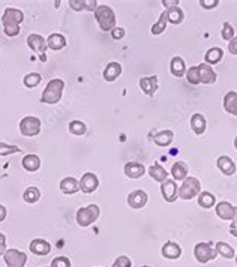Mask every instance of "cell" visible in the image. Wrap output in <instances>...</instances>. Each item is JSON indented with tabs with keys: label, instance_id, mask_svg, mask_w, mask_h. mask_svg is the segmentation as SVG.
Listing matches in <instances>:
<instances>
[{
	"label": "cell",
	"instance_id": "cell-13",
	"mask_svg": "<svg viewBox=\"0 0 237 267\" xmlns=\"http://www.w3.org/2000/svg\"><path fill=\"white\" fill-rule=\"evenodd\" d=\"M147 194L144 191H141V189H137L134 192H131L128 195V204L132 207V209H141V207H144L147 204Z\"/></svg>",
	"mask_w": 237,
	"mask_h": 267
},
{
	"label": "cell",
	"instance_id": "cell-40",
	"mask_svg": "<svg viewBox=\"0 0 237 267\" xmlns=\"http://www.w3.org/2000/svg\"><path fill=\"white\" fill-rule=\"evenodd\" d=\"M18 152H21V149L18 146H11V144H6V143H0V156H8V155L18 153Z\"/></svg>",
	"mask_w": 237,
	"mask_h": 267
},
{
	"label": "cell",
	"instance_id": "cell-28",
	"mask_svg": "<svg viewBox=\"0 0 237 267\" xmlns=\"http://www.w3.org/2000/svg\"><path fill=\"white\" fill-rule=\"evenodd\" d=\"M170 71L174 77H183L186 74V65H185V60L179 56L173 57L171 59V63H170Z\"/></svg>",
	"mask_w": 237,
	"mask_h": 267
},
{
	"label": "cell",
	"instance_id": "cell-14",
	"mask_svg": "<svg viewBox=\"0 0 237 267\" xmlns=\"http://www.w3.org/2000/svg\"><path fill=\"white\" fill-rule=\"evenodd\" d=\"M29 249H30L32 254L39 255V257H44V255H47V254H50L51 245L47 242V240H44V239H33V240L30 242V245H29Z\"/></svg>",
	"mask_w": 237,
	"mask_h": 267
},
{
	"label": "cell",
	"instance_id": "cell-44",
	"mask_svg": "<svg viewBox=\"0 0 237 267\" xmlns=\"http://www.w3.org/2000/svg\"><path fill=\"white\" fill-rule=\"evenodd\" d=\"M219 5V0H200V6L203 9H215Z\"/></svg>",
	"mask_w": 237,
	"mask_h": 267
},
{
	"label": "cell",
	"instance_id": "cell-27",
	"mask_svg": "<svg viewBox=\"0 0 237 267\" xmlns=\"http://www.w3.org/2000/svg\"><path fill=\"white\" fill-rule=\"evenodd\" d=\"M206 117L200 113H195L192 117H191V129L197 134V135H203L204 131H206Z\"/></svg>",
	"mask_w": 237,
	"mask_h": 267
},
{
	"label": "cell",
	"instance_id": "cell-48",
	"mask_svg": "<svg viewBox=\"0 0 237 267\" xmlns=\"http://www.w3.org/2000/svg\"><path fill=\"white\" fill-rule=\"evenodd\" d=\"M167 9H170V8H174V6H179V0H162V2H161Z\"/></svg>",
	"mask_w": 237,
	"mask_h": 267
},
{
	"label": "cell",
	"instance_id": "cell-24",
	"mask_svg": "<svg viewBox=\"0 0 237 267\" xmlns=\"http://www.w3.org/2000/svg\"><path fill=\"white\" fill-rule=\"evenodd\" d=\"M224 108L227 113L237 116V92H228L224 96Z\"/></svg>",
	"mask_w": 237,
	"mask_h": 267
},
{
	"label": "cell",
	"instance_id": "cell-4",
	"mask_svg": "<svg viewBox=\"0 0 237 267\" xmlns=\"http://www.w3.org/2000/svg\"><path fill=\"white\" fill-rule=\"evenodd\" d=\"M201 192V183L197 177H186L179 188V198L182 200H192L198 197Z\"/></svg>",
	"mask_w": 237,
	"mask_h": 267
},
{
	"label": "cell",
	"instance_id": "cell-20",
	"mask_svg": "<svg viewBox=\"0 0 237 267\" xmlns=\"http://www.w3.org/2000/svg\"><path fill=\"white\" fill-rule=\"evenodd\" d=\"M21 164H23V168H24L26 171L35 173V171H38V170L41 168V159H39L38 155L29 153V155H26V156L23 158Z\"/></svg>",
	"mask_w": 237,
	"mask_h": 267
},
{
	"label": "cell",
	"instance_id": "cell-46",
	"mask_svg": "<svg viewBox=\"0 0 237 267\" xmlns=\"http://www.w3.org/2000/svg\"><path fill=\"white\" fill-rule=\"evenodd\" d=\"M228 51L231 53V54H237V36H234L230 42H228Z\"/></svg>",
	"mask_w": 237,
	"mask_h": 267
},
{
	"label": "cell",
	"instance_id": "cell-53",
	"mask_svg": "<svg viewBox=\"0 0 237 267\" xmlns=\"http://www.w3.org/2000/svg\"><path fill=\"white\" fill-rule=\"evenodd\" d=\"M236 264H237V255H236Z\"/></svg>",
	"mask_w": 237,
	"mask_h": 267
},
{
	"label": "cell",
	"instance_id": "cell-47",
	"mask_svg": "<svg viewBox=\"0 0 237 267\" xmlns=\"http://www.w3.org/2000/svg\"><path fill=\"white\" fill-rule=\"evenodd\" d=\"M6 252V237L5 234L0 233V255H5Z\"/></svg>",
	"mask_w": 237,
	"mask_h": 267
},
{
	"label": "cell",
	"instance_id": "cell-6",
	"mask_svg": "<svg viewBox=\"0 0 237 267\" xmlns=\"http://www.w3.org/2000/svg\"><path fill=\"white\" fill-rule=\"evenodd\" d=\"M24 20V14L23 11L17 9V8H6L3 15H2V24L3 29H15L20 27V24Z\"/></svg>",
	"mask_w": 237,
	"mask_h": 267
},
{
	"label": "cell",
	"instance_id": "cell-52",
	"mask_svg": "<svg viewBox=\"0 0 237 267\" xmlns=\"http://www.w3.org/2000/svg\"><path fill=\"white\" fill-rule=\"evenodd\" d=\"M141 267H150V266H141Z\"/></svg>",
	"mask_w": 237,
	"mask_h": 267
},
{
	"label": "cell",
	"instance_id": "cell-43",
	"mask_svg": "<svg viewBox=\"0 0 237 267\" xmlns=\"http://www.w3.org/2000/svg\"><path fill=\"white\" fill-rule=\"evenodd\" d=\"M50 267H71V260L68 257H56Z\"/></svg>",
	"mask_w": 237,
	"mask_h": 267
},
{
	"label": "cell",
	"instance_id": "cell-50",
	"mask_svg": "<svg viewBox=\"0 0 237 267\" xmlns=\"http://www.w3.org/2000/svg\"><path fill=\"white\" fill-rule=\"evenodd\" d=\"M6 215H8V212H6V207L0 204V222H3L6 219Z\"/></svg>",
	"mask_w": 237,
	"mask_h": 267
},
{
	"label": "cell",
	"instance_id": "cell-36",
	"mask_svg": "<svg viewBox=\"0 0 237 267\" xmlns=\"http://www.w3.org/2000/svg\"><path fill=\"white\" fill-rule=\"evenodd\" d=\"M39 198H41V191L38 188H35V186L27 188L24 191V194H23V200L26 203H29V204H33V203L39 201Z\"/></svg>",
	"mask_w": 237,
	"mask_h": 267
},
{
	"label": "cell",
	"instance_id": "cell-25",
	"mask_svg": "<svg viewBox=\"0 0 237 267\" xmlns=\"http://www.w3.org/2000/svg\"><path fill=\"white\" fill-rule=\"evenodd\" d=\"M222 57H224V51H222V48L213 47V48H210V50L206 53V56H204V63H207L209 66H212V65L219 63V62L222 60Z\"/></svg>",
	"mask_w": 237,
	"mask_h": 267
},
{
	"label": "cell",
	"instance_id": "cell-42",
	"mask_svg": "<svg viewBox=\"0 0 237 267\" xmlns=\"http://www.w3.org/2000/svg\"><path fill=\"white\" fill-rule=\"evenodd\" d=\"M111 267H132V261H131V258L126 257V255H120V257H117V258L114 260V263H113Z\"/></svg>",
	"mask_w": 237,
	"mask_h": 267
},
{
	"label": "cell",
	"instance_id": "cell-39",
	"mask_svg": "<svg viewBox=\"0 0 237 267\" xmlns=\"http://www.w3.org/2000/svg\"><path fill=\"white\" fill-rule=\"evenodd\" d=\"M186 78H188V83L192 84V86H197L200 84V77H198V66H191L188 71H186Z\"/></svg>",
	"mask_w": 237,
	"mask_h": 267
},
{
	"label": "cell",
	"instance_id": "cell-7",
	"mask_svg": "<svg viewBox=\"0 0 237 267\" xmlns=\"http://www.w3.org/2000/svg\"><path fill=\"white\" fill-rule=\"evenodd\" d=\"M20 132L24 137H36L41 132V120L35 116H26L20 122Z\"/></svg>",
	"mask_w": 237,
	"mask_h": 267
},
{
	"label": "cell",
	"instance_id": "cell-5",
	"mask_svg": "<svg viewBox=\"0 0 237 267\" xmlns=\"http://www.w3.org/2000/svg\"><path fill=\"white\" fill-rule=\"evenodd\" d=\"M194 255L195 260L201 264H206L212 260H215L218 257V252L215 249V243L213 242H201L197 243L194 248Z\"/></svg>",
	"mask_w": 237,
	"mask_h": 267
},
{
	"label": "cell",
	"instance_id": "cell-29",
	"mask_svg": "<svg viewBox=\"0 0 237 267\" xmlns=\"http://www.w3.org/2000/svg\"><path fill=\"white\" fill-rule=\"evenodd\" d=\"M171 176H173V180L176 182H183L186 177H188V165L185 162H176L173 167H171Z\"/></svg>",
	"mask_w": 237,
	"mask_h": 267
},
{
	"label": "cell",
	"instance_id": "cell-37",
	"mask_svg": "<svg viewBox=\"0 0 237 267\" xmlns=\"http://www.w3.org/2000/svg\"><path fill=\"white\" fill-rule=\"evenodd\" d=\"M41 81H42V77H41L38 72H30V74H27V75L23 78V84H24L27 89H33V87L39 86Z\"/></svg>",
	"mask_w": 237,
	"mask_h": 267
},
{
	"label": "cell",
	"instance_id": "cell-45",
	"mask_svg": "<svg viewBox=\"0 0 237 267\" xmlns=\"http://www.w3.org/2000/svg\"><path fill=\"white\" fill-rule=\"evenodd\" d=\"M125 29L123 27H114L113 30H111V38L114 39V41H120V39H123L125 38Z\"/></svg>",
	"mask_w": 237,
	"mask_h": 267
},
{
	"label": "cell",
	"instance_id": "cell-30",
	"mask_svg": "<svg viewBox=\"0 0 237 267\" xmlns=\"http://www.w3.org/2000/svg\"><path fill=\"white\" fill-rule=\"evenodd\" d=\"M173 140H174V134H173V131H161V132H158L155 137H153V141H155V144L156 146H159V147H167V146H170L171 143H173Z\"/></svg>",
	"mask_w": 237,
	"mask_h": 267
},
{
	"label": "cell",
	"instance_id": "cell-21",
	"mask_svg": "<svg viewBox=\"0 0 237 267\" xmlns=\"http://www.w3.org/2000/svg\"><path fill=\"white\" fill-rule=\"evenodd\" d=\"M120 74H122V65L117 62H111L104 69V80L108 83H113L120 77Z\"/></svg>",
	"mask_w": 237,
	"mask_h": 267
},
{
	"label": "cell",
	"instance_id": "cell-12",
	"mask_svg": "<svg viewBox=\"0 0 237 267\" xmlns=\"http://www.w3.org/2000/svg\"><path fill=\"white\" fill-rule=\"evenodd\" d=\"M99 186V179L98 176L95 174V173H84L81 180H80V189L84 192V194H92L98 189Z\"/></svg>",
	"mask_w": 237,
	"mask_h": 267
},
{
	"label": "cell",
	"instance_id": "cell-22",
	"mask_svg": "<svg viewBox=\"0 0 237 267\" xmlns=\"http://www.w3.org/2000/svg\"><path fill=\"white\" fill-rule=\"evenodd\" d=\"M161 252L168 260H177L182 255V248L177 243H174V242H167V243H164Z\"/></svg>",
	"mask_w": 237,
	"mask_h": 267
},
{
	"label": "cell",
	"instance_id": "cell-38",
	"mask_svg": "<svg viewBox=\"0 0 237 267\" xmlns=\"http://www.w3.org/2000/svg\"><path fill=\"white\" fill-rule=\"evenodd\" d=\"M69 131H71V134H74L77 137H81V135L86 134L87 128H86V123H83L81 120H72L69 123Z\"/></svg>",
	"mask_w": 237,
	"mask_h": 267
},
{
	"label": "cell",
	"instance_id": "cell-32",
	"mask_svg": "<svg viewBox=\"0 0 237 267\" xmlns=\"http://www.w3.org/2000/svg\"><path fill=\"white\" fill-rule=\"evenodd\" d=\"M216 203V198L212 192H207V191H203L198 194V204L203 207V209H212Z\"/></svg>",
	"mask_w": 237,
	"mask_h": 267
},
{
	"label": "cell",
	"instance_id": "cell-31",
	"mask_svg": "<svg viewBox=\"0 0 237 267\" xmlns=\"http://www.w3.org/2000/svg\"><path fill=\"white\" fill-rule=\"evenodd\" d=\"M147 173L150 174V177L153 179V180H156V182H164V180H167L168 179V171L161 165V164H155V165H152L149 170H147Z\"/></svg>",
	"mask_w": 237,
	"mask_h": 267
},
{
	"label": "cell",
	"instance_id": "cell-3",
	"mask_svg": "<svg viewBox=\"0 0 237 267\" xmlns=\"http://www.w3.org/2000/svg\"><path fill=\"white\" fill-rule=\"evenodd\" d=\"M95 18H96L102 32H111L116 27V14L111 6L99 5L95 11Z\"/></svg>",
	"mask_w": 237,
	"mask_h": 267
},
{
	"label": "cell",
	"instance_id": "cell-51",
	"mask_svg": "<svg viewBox=\"0 0 237 267\" xmlns=\"http://www.w3.org/2000/svg\"><path fill=\"white\" fill-rule=\"evenodd\" d=\"M234 149H236V150H237V137H236V138H234Z\"/></svg>",
	"mask_w": 237,
	"mask_h": 267
},
{
	"label": "cell",
	"instance_id": "cell-33",
	"mask_svg": "<svg viewBox=\"0 0 237 267\" xmlns=\"http://www.w3.org/2000/svg\"><path fill=\"white\" fill-rule=\"evenodd\" d=\"M167 15H168V23H171V24H180L182 21H183V18H185V14H183V11L179 8V6H174V8H170V9H167Z\"/></svg>",
	"mask_w": 237,
	"mask_h": 267
},
{
	"label": "cell",
	"instance_id": "cell-9",
	"mask_svg": "<svg viewBox=\"0 0 237 267\" xmlns=\"http://www.w3.org/2000/svg\"><path fill=\"white\" fill-rule=\"evenodd\" d=\"M3 258L8 267H24L27 263V255L18 249H6Z\"/></svg>",
	"mask_w": 237,
	"mask_h": 267
},
{
	"label": "cell",
	"instance_id": "cell-23",
	"mask_svg": "<svg viewBox=\"0 0 237 267\" xmlns=\"http://www.w3.org/2000/svg\"><path fill=\"white\" fill-rule=\"evenodd\" d=\"M60 191L66 195H74L80 191V182L74 177H65L60 182Z\"/></svg>",
	"mask_w": 237,
	"mask_h": 267
},
{
	"label": "cell",
	"instance_id": "cell-18",
	"mask_svg": "<svg viewBox=\"0 0 237 267\" xmlns=\"http://www.w3.org/2000/svg\"><path fill=\"white\" fill-rule=\"evenodd\" d=\"M140 89L143 90L147 96H153L158 90V77L150 75L140 80Z\"/></svg>",
	"mask_w": 237,
	"mask_h": 267
},
{
	"label": "cell",
	"instance_id": "cell-26",
	"mask_svg": "<svg viewBox=\"0 0 237 267\" xmlns=\"http://www.w3.org/2000/svg\"><path fill=\"white\" fill-rule=\"evenodd\" d=\"M47 45L54 51H60L62 48L66 47V38L60 33H51L47 38Z\"/></svg>",
	"mask_w": 237,
	"mask_h": 267
},
{
	"label": "cell",
	"instance_id": "cell-1",
	"mask_svg": "<svg viewBox=\"0 0 237 267\" xmlns=\"http://www.w3.org/2000/svg\"><path fill=\"white\" fill-rule=\"evenodd\" d=\"M63 89H65V81L63 80H60V78L50 80L48 83H47V87L42 92L41 102L42 104H50V105L59 104L60 99H62Z\"/></svg>",
	"mask_w": 237,
	"mask_h": 267
},
{
	"label": "cell",
	"instance_id": "cell-10",
	"mask_svg": "<svg viewBox=\"0 0 237 267\" xmlns=\"http://www.w3.org/2000/svg\"><path fill=\"white\" fill-rule=\"evenodd\" d=\"M215 212L222 221H234L237 216V207L228 201H219L215 207Z\"/></svg>",
	"mask_w": 237,
	"mask_h": 267
},
{
	"label": "cell",
	"instance_id": "cell-2",
	"mask_svg": "<svg viewBox=\"0 0 237 267\" xmlns=\"http://www.w3.org/2000/svg\"><path fill=\"white\" fill-rule=\"evenodd\" d=\"M99 215H101L99 206H98V204H89V206L80 207V209L77 210L75 219H77V224H78L80 227L86 228V227H90L92 224L96 222L98 218H99Z\"/></svg>",
	"mask_w": 237,
	"mask_h": 267
},
{
	"label": "cell",
	"instance_id": "cell-41",
	"mask_svg": "<svg viewBox=\"0 0 237 267\" xmlns=\"http://www.w3.org/2000/svg\"><path fill=\"white\" fill-rule=\"evenodd\" d=\"M221 35H222V39H225V41H228V42H230V41L234 38V27H233L230 23H224Z\"/></svg>",
	"mask_w": 237,
	"mask_h": 267
},
{
	"label": "cell",
	"instance_id": "cell-8",
	"mask_svg": "<svg viewBox=\"0 0 237 267\" xmlns=\"http://www.w3.org/2000/svg\"><path fill=\"white\" fill-rule=\"evenodd\" d=\"M27 45L30 47V50H33L36 54L39 56L41 62H45L47 60V56H45V51H47V39L38 33H32L27 36Z\"/></svg>",
	"mask_w": 237,
	"mask_h": 267
},
{
	"label": "cell",
	"instance_id": "cell-16",
	"mask_svg": "<svg viewBox=\"0 0 237 267\" xmlns=\"http://www.w3.org/2000/svg\"><path fill=\"white\" fill-rule=\"evenodd\" d=\"M198 77H200V84H213L218 78L216 72L212 69V66H209L207 63H201L198 65Z\"/></svg>",
	"mask_w": 237,
	"mask_h": 267
},
{
	"label": "cell",
	"instance_id": "cell-35",
	"mask_svg": "<svg viewBox=\"0 0 237 267\" xmlns=\"http://www.w3.org/2000/svg\"><path fill=\"white\" fill-rule=\"evenodd\" d=\"M167 21H168V15H167V9L161 14V17H159V20L152 26V33L153 35H161V33H164L165 32V29H167Z\"/></svg>",
	"mask_w": 237,
	"mask_h": 267
},
{
	"label": "cell",
	"instance_id": "cell-11",
	"mask_svg": "<svg viewBox=\"0 0 237 267\" xmlns=\"http://www.w3.org/2000/svg\"><path fill=\"white\" fill-rule=\"evenodd\" d=\"M161 192H162V198L167 203H174L179 198V186L176 183V180L173 179H167L161 183Z\"/></svg>",
	"mask_w": 237,
	"mask_h": 267
},
{
	"label": "cell",
	"instance_id": "cell-49",
	"mask_svg": "<svg viewBox=\"0 0 237 267\" xmlns=\"http://www.w3.org/2000/svg\"><path fill=\"white\" fill-rule=\"evenodd\" d=\"M230 233H231V236L237 237V219L231 221V225H230Z\"/></svg>",
	"mask_w": 237,
	"mask_h": 267
},
{
	"label": "cell",
	"instance_id": "cell-34",
	"mask_svg": "<svg viewBox=\"0 0 237 267\" xmlns=\"http://www.w3.org/2000/svg\"><path fill=\"white\" fill-rule=\"evenodd\" d=\"M215 249H216L218 255H221V257H224V258H227V260L236 257V255H234V249H233L228 243H225V242H218V243H215Z\"/></svg>",
	"mask_w": 237,
	"mask_h": 267
},
{
	"label": "cell",
	"instance_id": "cell-19",
	"mask_svg": "<svg viewBox=\"0 0 237 267\" xmlns=\"http://www.w3.org/2000/svg\"><path fill=\"white\" fill-rule=\"evenodd\" d=\"M146 173H147L146 167L140 162H128L125 165V174L129 179H140V177H143Z\"/></svg>",
	"mask_w": 237,
	"mask_h": 267
},
{
	"label": "cell",
	"instance_id": "cell-17",
	"mask_svg": "<svg viewBox=\"0 0 237 267\" xmlns=\"http://www.w3.org/2000/svg\"><path fill=\"white\" fill-rule=\"evenodd\" d=\"M69 8L80 12V11H92L95 12L98 8L96 0H69Z\"/></svg>",
	"mask_w": 237,
	"mask_h": 267
},
{
	"label": "cell",
	"instance_id": "cell-15",
	"mask_svg": "<svg viewBox=\"0 0 237 267\" xmlns=\"http://www.w3.org/2000/svg\"><path fill=\"white\" fill-rule=\"evenodd\" d=\"M216 167L219 168V171L224 174V176H233L236 173V164L234 161L230 158V156H219L218 161H216Z\"/></svg>",
	"mask_w": 237,
	"mask_h": 267
}]
</instances>
